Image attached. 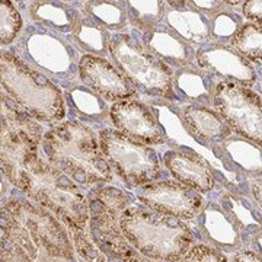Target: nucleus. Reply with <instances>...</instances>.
Returning a JSON list of instances; mask_svg holds the SVG:
<instances>
[{
    "mask_svg": "<svg viewBox=\"0 0 262 262\" xmlns=\"http://www.w3.org/2000/svg\"><path fill=\"white\" fill-rule=\"evenodd\" d=\"M42 136V125L0 92V172L16 188L27 165L39 153Z\"/></svg>",
    "mask_w": 262,
    "mask_h": 262,
    "instance_id": "0eeeda50",
    "label": "nucleus"
},
{
    "mask_svg": "<svg viewBox=\"0 0 262 262\" xmlns=\"http://www.w3.org/2000/svg\"><path fill=\"white\" fill-rule=\"evenodd\" d=\"M92 262H106V261H105V258H103L102 255H99V256H98V258H96V259Z\"/></svg>",
    "mask_w": 262,
    "mask_h": 262,
    "instance_id": "e433bc0d",
    "label": "nucleus"
},
{
    "mask_svg": "<svg viewBox=\"0 0 262 262\" xmlns=\"http://www.w3.org/2000/svg\"><path fill=\"white\" fill-rule=\"evenodd\" d=\"M213 150L219 158H223L227 165L242 170L246 175H261V147L253 141L233 134L227 140L213 147Z\"/></svg>",
    "mask_w": 262,
    "mask_h": 262,
    "instance_id": "5701e85b",
    "label": "nucleus"
},
{
    "mask_svg": "<svg viewBox=\"0 0 262 262\" xmlns=\"http://www.w3.org/2000/svg\"><path fill=\"white\" fill-rule=\"evenodd\" d=\"M211 106L239 137L261 146V96L234 82L219 80L213 91Z\"/></svg>",
    "mask_w": 262,
    "mask_h": 262,
    "instance_id": "9b49d317",
    "label": "nucleus"
},
{
    "mask_svg": "<svg viewBox=\"0 0 262 262\" xmlns=\"http://www.w3.org/2000/svg\"><path fill=\"white\" fill-rule=\"evenodd\" d=\"M236 53L245 57L249 63L261 64L262 60V31L261 25L248 22L244 24L236 37L229 44Z\"/></svg>",
    "mask_w": 262,
    "mask_h": 262,
    "instance_id": "cd10ccee",
    "label": "nucleus"
},
{
    "mask_svg": "<svg viewBox=\"0 0 262 262\" xmlns=\"http://www.w3.org/2000/svg\"><path fill=\"white\" fill-rule=\"evenodd\" d=\"M110 120L113 121L115 130L139 143L147 146L169 143L168 134L156 113L139 99L114 102L110 108Z\"/></svg>",
    "mask_w": 262,
    "mask_h": 262,
    "instance_id": "f8f14e48",
    "label": "nucleus"
},
{
    "mask_svg": "<svg viewBox=\"0 0 262 262\" xmlns=\"http://www.w3.org/2000/svg\"><path fill=\"white\" fill-rule=\"evenodd\" d=\"M195 66L219 80L234 82L246 88L253 86L258 80L255 67L230 46L204 44L195 50Z\"/></svg>",
    "mask_w": 262,
    "mask_h": 262,
    "instance_id": "2eb2a0df",
    "label": "nucleus"
},
{
    "mask_svg": "<svg viewBox=\"0 0 262 262\" xmlns=\"http://www.w3.org/2000/svg\"><path fill=\"white\" fill-rule=\"evenodd\" d=\"M64 103L77 121L89 124H105L110 120L106 101L82 83L72 84L63 92Z\"/></svg>",
    "mask_w": 262,
    "mask_h": 262,
    "instance_id": "4be33fe9",
    "label": "nucleus"
},
{
    "mask_svg": "<svg viewBox=\"0 0 262 262\" xmlns=\"http://www.w3.org/2000/svg\"><path fill=\"white\" fill-rule=\"evenodd\" d=\"M242 9H244L245 19L251 20L252 24L261 25L262 19V2L261 0H249L242 2Z\"/></svg>",
    "mask_w": 262,
    "mask_h": 262,
    "instance_id": "473e14b6",
    "label": "nucleus"
},
{
    "mask_svg": "<svg viewBox=\"0 0 262 262\" xmlns=\"http://www.w3.org/2000/svg\"><path fill=\"white\" fill-rule=\"evenodd\" d=\"M122 5L127 13V22L143 32L159 27L166 12V2L162 0H130Z\"/></svg>",
    "mask_w": 262,
    "mask_h": 262,
    "instance_id": "bb28decb",
    "label": "nucleus"
},
{
    "mask_svg": "<svg viewBox=\"0 0 262 262\" xmlns=\"http://www.w3.org/2000/svg\"><path fill=\"white\" fill-rule=\"evenodd\" d=\"M58 88L79 83V50L64 37L38 25L22 28L10 50Z\"/></svg>",
    "mask_w": 262,
    "mask_h": 262,
    "instance_id": "423d86ee",
    "label": "nucleus"
},
{
    "mask_svg": "<svg viewBox=\"0 0 262 262\" xmlns=\"http://www.w3.org/2000/svg\"><path fill=\"white\" fill-rule=\"evenodd\" d=\"M137 198L160 214L192 219L203 206V195L178 181H153L137 189Z\"/></svg>",
    "mask_w": 262,
    "mask_h": 262,
    "instance_id": "ddd939ff",
    "label": "nucleus"
},
{
    "mask_svg": "<svg viewBox=\"0 0 262 262\" xmlns=\"http://www.w3.org/2000/svg\"><path fill=\"white\" fill-rule=\"evenodd\" d=\"M108 53L114 66L141 94L175 99L172 89L173 69L153 56L134 34L115 32L110 38Z\"/></svg>",
    "mask_w": 262,
    "mask_h": 262,
    "instance_id": "6e6552de",
    "label": "nucleus"
},
{
    "mask_svg": "<svg viewBox=\"0 0 262 262\" xmlns=\"http://www.w3.org/2000/svg\"><path fill=\"white\" fill-rule=\"evenodd\" d=\"M210 22V38L214 44L229 46L232 39L236 37L241 27L244 25V18L233 12L232 8H227L217 12L211 18Z\"/></svg>",
    "mask_w": 262,
    "mask_h": 262,
    "instance_id": "c85d7f7f",
    "label": "nucleus"
},
{
    "mask_svg": "<svg viewBox=\"0 0 262 262\" xmlns=\"http://www.w3.org/2000/svg\"><path fill=\"white\" fill-rule=\"evenodd\" d=\"M22 28L24 19L15 3L0 0V46H10L15 42Z\"/></svg>",
    "mask_w": 262,
    "mask_h": 262,
    "instance_id": "c756f323",
    "label": "nucleus"
},
{
    "mask_svg": "<svg viewBox=\"0 0 262 262\" xmlns=\"http://www.w3.org/2000/svg\"><path fill=\"white\" fill-rule=\"evenodd\" d=\"M163 20L166 28L191 47L204 46L211 39L208 18L194 9L189 2H166Z\"/></svg>",
    "mask_w": 262,
    "mask_h": 262,
    "instance_id": "f3484780",
    "label": "nucleus"
},
{
    "mask_svg": "<svg viewBox=\"0 0 262 262\" xmlns=\"http://www.w3.org/2000/svg\"><path fill=\"white\" fill-rule=\"evenodd\" d=\"M234 262H261V258H259V253L249 252V251H245V252L239 253L236 256Z\"/></svg>",
    "mask_w": 262,
    "mask_h": 262,
    "instance_id": "72a5a7b5",
    "label": "nucleus"
},
{
    "mask_svg": "<svg viewBox=\"0 0 262 262\" xmlns=\"http://www.w3.org/2000/svg\"><path fill=\"white\" fill-rule=\"evenodd\" d=\"M18 188L35 204L60 217L72 232H84L89 220L86 198L75 181L51 166L41 153L27 165Z\"/></svg>",
    "mask_w": 262,
    "mask_h": 262,
    "instance_id": "7ed1b4c3",
    "label": "nucleus"
},
{
    "mask_svg": "<svg viewBox=\"0 0 262 262\" xmlns=\"http://www.w3.org/2000/svg\"><path fill=\"white\" fill-rule=\"evenodd\" d=\"M163 160L173 178L200 194L214 188V172L210 163L191 149L169 150L163 155Z\"/></svg>",
    "mask_w": 262,
    "mask_h": 262,
    "instance_id": "dca6fc26",
    "label": "nucleus"
},
{
    "mask_svg": "<svg viewBox=\"0 0 262 262\" xmlns=\"http://www.w3.org/2000/svg\"><path fill=\"white\" fill-rule=\"evenodd\" d=\"M44 159L79 185H102L113 181L95 131L83 122H58L41 140Z\"/></svg>",
    "mask_w": 262,
    "mask_h": 262,
    "instance_id": "f03ea898",
    "label": "nucleus"
},
{
    "mask_svg": "<svg viewBox=\"0 0 262 262\" xmlns=\"http://www.w3.org/2000/svg\"><path fill=\"white\" fill-rule=\"evenodd\" d=\"M140 41L153 56L173 70L188 67L195 61V48L191 47L166 27L159 25L143 32Z\"/></svg>",
    "mask_w": 262,
    "mask_h": 262,
    "instance_id": "a211bd4d",
    "label": "nucleus"
},
{
    "mask_svg": "<svg viewBox=\"0 0 262 262\" xmlns=\"http://www.w3.org/2000/svg\"><path fill=\"white\" fill-rule=\"evenodd\" d=\"M0 262H76L64 227L32 201H6L0 207Z\"/></svg>",
    "mask_w": 262,
    "mask_h": 262,
    "instance_id": "f257e3e1",
    "label": "nucleus"
},
{
    "mask_svg": "<svg viewBox=\"0 0 262 262\" xmlns=\"http://www.w3.org/2000/svg\"><path fill=\"white\" fill-rule=\"evenodd\" d=\"M181 117L188 131L196 140L210 144L211 147L219 146L230 136H233L230 127L210 106L188 103L182 108Z\"/></svg>",
    "mask_w": 262,
    "mask_h": 262,
    "instance_id": "6ab92c4d",
    "label": "nucleus"
},
{
    "mask_svg": "<svg viewBox=\"0 0 262 262\" xmlns=\"http://www.w3.org/2000/svg\"><path fill=\"white\" fill-rule=\"evenodd\" d=\"M80 13L91 19L96 25L106 31H117L127 27V13L125 8L120 2H105V0H89L77 3Z\"/></svg>",
    "mask_w": 262,
    "mask_h": 262,
    "instance_id": "b1692460",
    "label": "nucleus"
},
{
    "mask_svg": "<svg viewBox=\"0 0 262 262\" xmlns=\"http://www.w3.org/2000/svg\"><path fill=\"white\" fill-rule=\"evenodd\" d=\"M29 16L35 25L61 37H70L82 18L80 10L67 2H31Z\"/></svg>",
    "mask_w": 262,
    "mask_h": 262,
    "instance_id": "aec40b11",
    "label": "nucleus"
},
{
    "mask_svg": "<svg viewBox=\"0 0 262 262\" xmlns=\"http://www.w3.org/2000/svg\"><path fill=\"white\" fill-rule=\"evenodd\" d=\"M110 38H111L110 31L96 25L83 15L70 35L72 44L77 50H82L86 54L96 57H103L108 53Z\"/></svg>",
    "mask_w": 262,
    "mask_h": 262,
    "instance_id": "a878e982",
    "label": "nucleus"
},
{
    "mask_svg": "<svg viewBox=\"0 0 262 262\" xmlns=\"http://www.w3.org/2000/svg\"><path fill=\"white\" fill-rule=\"evenodd\" d=\"M98 140L110 168L128 187H141L160 177L159 156L151 146L133 140L115 128L99 131Z\"/></svg>",
    "mask_w": 262,
    "mask_h": 262,
    "instance_id": "1a4fd4ad",
    "label": "nucleus"
},
{
    "mask_svg": "<svg viewBox=\"0 0 262 262\" xmlns=\"http://www.w3.org/2000/svg\"><path fill=\"white\" fill-rule=\"evenodd\" d=\"M200 225L206 229L208 237L223 249H232L237 244L239 236L233 222L229 219L226 211L213 203L200 215Z\"/></svg>",
    "mask_w": 262,
    "mask_h": 262,
    "instance_id": "393cba45",
    "label": "nucleus"
},
{
    "mask_svg": "<svg viewBox=\"0 0 262 262\" xmlns=\"http://www.w3.org/2000/svg\"><path fill=\"white\" fill-rule=\"evenodd\" d=\"M189 3L192 5L194 9L198 10L206 18H211L217 12L226 8V2H220V0H192Z\"/></svg>",
    "mask_w": 262,
    "mask_h": 262,
    "instance_id": "2f4dec72",
    "label": "nucleus"
},
{
    "mask_svg": "<svg viewBox=\"0 0 262 262\" xmlns=\"http://www.w3.org/2000/svg\"><path fill=\"white\" fill-rule=\"evenodd\" d=\"M184 262H229L223 253L207 246H195L184 256Z\"/></svg>",
    "mask_w": 262,
    "mask_h": 262,
    "instance_id": "7c9ffc66",
    "label": "nucleus"
},
{
    "mask_svg": "<svg viewBox=\"0 0 262 262\" xmlns=\"http://www.w3.org/2000/svg\"><path fill=\"white\" fill-rule=\"evenodd\" d=\"M91 214V236L95 244L113 261H124L134 255L118 227V217L133 203V196L120 188H96L88 195Z\"/></svg>",
    "mask_w": 262,
    "mask_h": 262,
    "instance_id": "9d476101",
    "label": "nucleus"
},
{
    "mask_svg": "<svg viewBox=\"0 0 262 262\" xmlns=\"http://www.w3.org/2000/svg\"><path fill=\"white\" fill-rule=\"evenodd\" d=\"M120 227L127 242L153 261L179 262L194 241L192 232L178 217L141 207L125 208L120 217Z\"/></svg>",
    "mask_w": 262,
    "mask_h": 262,
    "instance_id": "39448f33",
    "label": "nucleus"
},
{
    "mask_svg": "<svg viewBox=\"0 0 262 262\" xmlns=\"http://www.w3.org/2000/svg\"><path fill=\"white\" fill-rule=\"evenodd\" d=\"M0 86L38 122L57 125L66 117L63 91L8 50H0Z\"/></svg>",
    "mask_w": 262,
    "mask_h": 262,
    "instance_id": "20e7f679",
    "label": "nucleus"
},
{
    "mask_svg": "<svg viewBox=\"0 0 262 262\" xmlns=\"http://www.w3.org/2000/svg\"><path fill=\"white\" fill-rule=\"evenodd\" d=\"M79 80L108 102L133 99L137 95L136 86L105 57L89 54L80 57Z\"/></svg>",
    "mask_w": 262,
    "mask_h": 262,
    "instance_id": "4468645a",
    "label": "nucleus"
},
{
    "mask_svg": "<svg viewBox=\"0 0 262 262\" xmlns=\"http://www.w3.org/2000/svg\"><path fill=\"white\" fill-rule=\"evenodd\" d=\"M217 82L195 64L173 70L172 89L177 98L203 106H211L213 91Z\"/></svg>",
    "mask_w": 262,
    "mask_h": 262,
    "instance_id": "412c9836",
    "label": "nucleus"
},
{
    "mask_svg": "<svg viewBox=\"0 0 262 262\" xmlns=\"http://www.w3.org/2000/svg\"><path fill=\"white\" fill-rule=\"evenodd\" d=\"M252 191L253 195L256 198V201H258V206H259V204H261V182H259V178H258V181L252 185Z\"/></svg>",
    "mask_w": 262,
    "mask_h": 262,
    "instance_id": "c9c22d12",
    "label": "nucleus"
},
{
    "mask_svg": "<svg viewBox=\"0 0 262 262\" xmlns=\"http://www.w3.org/2000/svg\"><path fill=\"white\" fill-rule=\"evenodd\" d=\"M9 191V181L5 178V175L0 172V204L5 201V196L8 195Z\"/></svg>",
    "mask_w": 262,
    "mask_h": 262,
    "instance_id": "f704fd0d",
    "label": "nucleus"
}]
</instances>
